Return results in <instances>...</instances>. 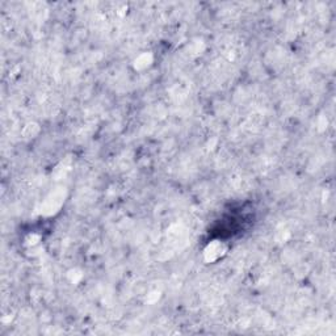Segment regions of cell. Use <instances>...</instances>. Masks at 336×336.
<instances>
[{
    "mask_svg": "<svg viewBox=\"0 0 336 336\" xmlns=\"http://www.w3.org/2000/svg\"><path fill=\"white\" fill-rule=\"evenodd\" d=\"M224 247L220 242H213L205 250V258L207 261H214L217 259H220L224 254Z\"/></svg>",
    "mask_w": 336,
    "mask_h": 336,
    "instance_id": "1",
    "label": "cell"
}]
</instances>
